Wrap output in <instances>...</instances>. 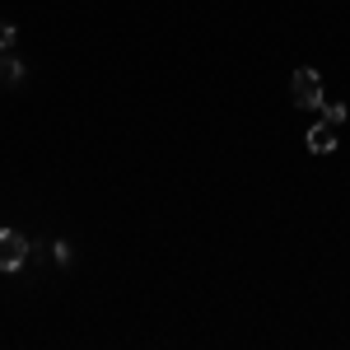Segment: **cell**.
<instances>
[{"label":"cell","mask_w":350,"mask_h":350,"mask_svg":"<svg viewBox=\"0 0 350 350\" xmlns=\"http://www.w3.org/2000/svg\"><path fill=\"white\" fill-rule=\"evenodd\" d=\"M290 94H295V103L299 108H318L323 103V75L318 70H295V80H290Z\"/></svg>","instance_id":"cell-1"},{"label":"cell","mask_w":350,"mask_h":350,"mask_svg":"<svg viewBox=\"0 0 350 350\" xmlns=\"http://www.w3.org/2000/svg\"><path fill=\"white\" fill-rule=\"evenodd\" d=\"M28 262V239L19 229H0V271H19Z\"/></svg>","instance_id":"cell-2"},{"label":"cell","mask_w":350,"mask_h":350,"mask_svg":"<svg viewBox=\"0 0 350 350\" xmlns=\"http://www.w3.org/2000/svg\"><path fill=\"white\" fill-rule=\"evenodd\" d=\"M308 150H313V154H332V150H336V126H332V122H318V126L308 131Z\"/></svg>","instance_id":"cell-3"},{"label":"cell","mask_w":350,"mask_h":350,"mask_svg":"<svg viewBox=\"0 0 350 350\" xmlns=\"http://www.w3.org/2000/svg\"><path fill=\"white\" fill-rule=\"evenodd\" d=\"M318 108H323V122H332V126H341V122H346V103H318Z\"/></svg>","instance_id":"cell-4"},{"label":"cell","mask_w":350,"mask_h":350,"mask_svg":"<svg viewBox=\"0 0 350 350\" xmlns=\"http://www.w3.org/2000/svg\"><path fill=\"white\" fill-rule=\"evenodd\" d=\"M19 75H24V70H19V61H14V56H5V61H0V80H5V84H19Z\"/></svg>","instance_id":"cell-5"},{"label":"cell","mask_w":350,"mask_h":350,"mask_svg":"<svg viewBox=\"0 0 350 350\" xmlns=\"http://www.w3.org/2000/svg\"><path fill=\"white\" fill-rule=\"evenodd\" d=\"M14 47V24H0V52H10Z\"/></svg>","instance_id":"cell-6"}]
</instances>
